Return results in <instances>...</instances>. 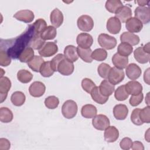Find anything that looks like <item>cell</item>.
Masks as SVG:
<instances>
[{
  "mask_svg": "<svg viewBox=\"0 0 150 150\" xmlns=\"http://www.w3.org/2000/svg\"><path fill=\"white\" fill-rule=\"evenodd\" d=\"M76 42L78 46L81 48H90L93 43V39L91 35L86 33H81L78 35L76 38Z\"/></svg>",
  "mask_w": 150,
  "mask_h": 150,
  "instance_id": "cell-11",
  "label": "cell"
},
{
  "mask_svg": "<svg viewBox=\"0 0 150 150\" xmlns=\"http://www.w3.org/2000/svg\"><path fill=\"white\" fill-rule=\"evenodd\" d=\"M144 81L148 85H149V68L144 72Z\"/></svg>",
  "mask_w": 150,
  "mask_h": 150,
  "instance_id": "cell-54",
  "label": "cell"
},
{
  "mask_svg": "<svg viewBox=\"0 0 150 150\" xmlns=\"http://www.w3.org/2000/svg\"><path fill=\"white\" fill-rule=\"evenodd\" d=\"M26 100L25 95L22 91H17L12 93L11 96V101L12 103L17 107L22 105Z\"/></svg>",
  "mask_w": 150,
  "mask_h": 150,
  "instance_id": "cell-30",
  "label": "cell"
},
{
  "mask_svg": "<svg viewBox=\"0 0 150 150\" xmlns=\"http://www.w3.org/2000/svg\"><path fill=\"white\" fill-rule=\"evenodd\" d=\"M107 29L112 34L118 33L121 28V23L120 20L115 16L110 18L107 22Z\"/></svg>",
  "mask_w": 150,
  "mask_h": 150,
  "instance_id": "cell-15",
  "label": "cell"
},
{
  "mask_svg": "<svg viewBox=\"0 0 150 150\" xmlns=\"http://www.w3.org/2000/svg\"><path fill=\"white\" fill-rule=\"evenodd\" d=\"M125 74L122 70L115 67H111L108 74V81L114 86L121 83L124 79Z\"/></svg>",
  "mask_w": 150,
  "mask_h": 150,
  "instance_id": "cell-7",
  "label": "cell"
},
{
  "mask_svg": "<svg viewBox=\"0 0 150 150\" xmlns=\"http://www.w3.org/2000/svg\"><path fill=\"white\" fill-rule=\"evenodd\" d=\"M98 44L103 49L111 50L114 49L117 45L116 39L109 35L101 33L98 37Z\"/></svg>",
  "mask_w": 150,
  "mask_h": 150,
  "instance_id": "cell-3",
  "label": "cell"
},
{
  "mask_svg": "<svg viewBox=\"0 0 150 150\" xmlns=\"http://www.w3.org/2000/svg\"><path fill=\"white\" fill-rule=\"evenodd\" d=\"M13 113L12 111L7 107H1L0 108V121L4 123H8L13 120Z\"/></svg>",
  "mask_w": 150,
  "mask_h": 150,
  "instance_id": "cell-33",
  "label": "cell"
},
{
  "mask_svg": "<svg viewBox=\"0 0 150 150\" xmlns=\"http://www.w3.org/2000/svg\"><path fill=\"white\" fill-rule=\"evenodd\" d=\"M77 26L83 32H90L94 27V21L91 16L87 15L80 16L77 21Z\"/></svg>",
  "mask_w": 150,
  "mask_h": 150,
  "instance_id": "cell-4",
  "label": "cell"
},
{
  "mask_svg": "<svg viewBox=\"0 0 150 150\" xmlns=\"http://www.w3.org/2000/svg\"><path fill=\"white\" fill-rule=\"evenodd\" d=\"M112 62L115 67L122 70L128 66V56H122L116 53L112 57Z\"/></svg>",
  "mask_w": 150,
  "mask_h": 150,
  "instance_id": "cell-22",
  "label": "cell"
},
{
  "mask_svg": "<svg viewBox=\"0 0 150 150\" xmlns=\"http://www.w3.org/2000/svg\"><path fill=\"white\" fill-rule=\"evenodd\" d=\"M63 15L58 8H55L50 13V22L54 28L60 27L63 22Z\"/></svg>",
  "mask_w": 150,
  "mask_h": 150,
  "instance_id": "cell-21",
  "label": "cell"
},
{
  "mask_svg": "<svg viewBox=\"0 0 150 150\" xmlns=\"http://www.w3.org/2000/svg\"><path fill=\"white\" fill-rule=\"evenodd\" d=\"M150 108L147 105L144 108L141 109L139 112V117L143 123L150 122Z\"/></svg>",
  "mask_w": 150,
  "mask_h": 150,
  "instance_id": "cell-45",
  "label": "cell"
},
{
  "mask_svg": "<svg viewBox=\"0 0 150 150\" xmlns=\"http://www.w3.org/2000/svg\"><path fill=\"white\" fill-rule=\"evenodd\" d=\"M58 51V47L55 42H46L39 50V54L45 57L54 55Z\"/></svg>",
  "mask_w": 150,
  "mask_h": 150,
  "instance_id": "cell-5",
  "label": "cell"
},
{
  "mask_svg": "<svg viewBox=\"0 0 150 150\" xmlns=\"http://www.w3.org/2000/svg\"><path fill=\"white\" fill-rule=\"evenodd\" d=\"M44 63L42 57L39 56H34L28 62V65L30 69L35 72H39L42 64Z\"/></svg>",
  "mask_w": 150,
  "mask_h": 150,
  "instance_id": "cell-29",
  "label": "cell"
},
{
  "mask_svg": "<svg viewBox=\"0 0 150 150\" xmlns=\"http://www.w3.org/2000/svg\"><path fill=\"white\" fill-rule=\"evenodd\" d=\"M74 66L73 62L69 61L66 58L63 59L58 64L57 71L63 76H69L74 71Z\"/></svg>",
  "mask_w": 150,
  "mask_h": 150,
  "instance_id": "cell-10",
  "label": "cell"
},
{
  "mask_svg": "<svg viewBox=\"0 0 150 150\" xmlns=\"http://www.w3.org/2000/svg\"><path fill=\"white\" fill-rule=\"evenodd\" d=\"M122 6V3L120 0H108L106 1L105 5V7L108 12L114 13Z\"/></svg>",
  "mask_w": 150,
  "mask_h": 150,
  "instance_id": "cell-32",
  "label": "cell"
},
{
  "mask_svg": "<svg viewBox=\"0 0 150 150\" xmlns=\"http://www.w3.org/2000/svg\"><path fill=\"white\" fill-rule=\"evenodd\" d=\"M17 78L20 82L22 83H28L32 80L33 74L29 71L22 69L18 71Z\"/></svg>",
  "mask_w": 150,
  "mask_h": 150,
  "instance_id": "cell-35",
  "label": "cell"
},
{
  "mask_svg": "<svg viewBox=\"0 0 150 150\" xmlns=\"http://www.w3.org/2000/svg\"><path fill=\"white\" fill-rule=\"evenodd\" d=\"M107 52L103 48L95 49L91 53V58L98 62L103 61L107 59Z\"/></svg>",
  "mask_w": 150,
  "mask_h": 150,
  "instance_id": "cell-40",
  "label": "cell"
},
{
  "mask_svg": "<svg viewBox=\"0 0 150 150\" xmlns=\"http://www.w3.org/2000/svg\"><path fill=\"white\" fill-rule=\"evenodd\" d=\"M95 83L88 78H84L81 81V87L87 93L90 94L92 90L96 87Z\"/></svg>",
  "mask_w": 150,
  "mask_h": 150,
  "instance_id": "cell-46",
  "label": "cell"
},
{
  "mask_svg": "<svg viewBox=\"0 0 150 150\" xmlns=\"http://www.w3.org/2000/svg\"><path fill=\"white\" fill-rule=\"evenodd\" d=\"M111 68V66L107 63H101L97 68V71L99 76L102 78L107 79Z\"/></svg>",
  "mask_w": 150,
  "mask_h": 150,
  "instance_id": "cell-44",
  "label": "cell"
},
{
  "mask_svg": "<svg viewBox=\"0 0 150 150\" xmlns=\"http://www.w3.org/2000/svg\"><path fill=\"white\" fill-rule=\"evenodd\" d=\"M64 56L66 59L71 62H74L79 59L77 47L73 45H68L64 49Z\"/></svg>",
  "mask_w": 150,
  "mask_h": 150,
  "instance_id": "cell-26",
  "label": "cell"
},
{
  "mask_svg": "<svg viewBox=\"0 0 150 150\" xmlns=\"http://www.w3.org/2000/svg\"><path fill=\"white\" fill-rule=\"evenodd\" d=\"M77 54L79 57H80L84 62L86 63H91L93 59L91 58L92 50L90 48L84 49L79 46L77 47Z\"/></svg>",
  "mask_w": 150,
  "mask_h": 150,
  "instance_id": "cell-31",
  "label": "cell"
},
{
  "mask_svg": "<svg viewBox=\"0 0 150 150\" xmlns=\"http://www.w3.org/2000/svg\"><path fill=\"white\" fill-rule=\"evenodd\" d=\"M34 56V51L32 47H27L19 55L18 59L22 63H28Z\"/></svg>",
  "mask_w": 150,
  "mask_h": 150,
  "instance_id": "cell-36",
  "label": "cell"
},
{
  "mask_svg": "<svg viewBox=\"0 0 150 150\" xmlns=\"http://www.w3.org/2000/svg\"><path fill=\"white\" fill-rule=\"evenodd\" d=\"M98 87L101 94L105 97H109L115 90V86L106 79L101 81Z\"/></svg>",
  "mask_w": 150,
  "mask_h": 150,
  "instance_id": "cell-25",
  "label": "cell"
},
{
  "mask_svg": "<svg viewBox=\"0 0 150 150\" xmlns=\"http://www.w3.org/2000/svg\"><path fill=\"white\" fill-rule=\"evenodd\" d=\"M135 18L140 21L142 24H147L150 21V11L146 6H138L134 11Z\"/></svg>",
  "mask_w": 150,
  "mask_h": 150,
  "instance_id": "cell-8",
  "label": "cell"
},
{
  "mask_svg": "<svg viewBox=\"0 0 150 150\" xmlns=\"http://www.w3.org/2000/svg\"><path fill=\"white\" fill-rule=\"evenodd\" d=\"M65 57L63 54L59 53L55 56L50 61V66L54 71H57V66L59 63Z\"/></svg>",
  "mask_w": 150,
  "mask_h": 150,
  "instance_id": "cell-48",
  "label": "cell"
},
{
  "mask_svg": "<svg viewBox=\"0 0 150 150\" xmlns=\"http://www.w3.org/2000/svg\"><path fill=\"white\" fill-rule=\"evenodd\" d=\"M104 137L106 142H114L119 137V131L114 126H109L105 129Z\"/></svg>",
  "mask_w": 150,
  "mask_h": 150,
  "instance_id": "cell-18",
  "label": "cell"
},
{
  "mask_svg": "<svg viewBox=\"0 0 150 150\" xmlns=\"http://www.w3.org/2000/svg\"><path fill=\"white\" fill-rule=\"evenodd\" d=\"M143 48L146 52L149 53V43H148L146 45H145L144 46H143Z\"/></svg>",
  "mask_w": 150,
  "mask_h": 150,
  "instance_id": "cell-56",
  "label": "cell"
},
{
  "mask_svg": "<svg viewBox=\"0 0 150 150\" xmlns=\"http://www.w3.org/2000/svg\"><path fill=\"white\" fill-rule=\"evenodd\" d=\"M46 91L45 85L41 81H36L33 82L29 87V92L33 97L42 96Z\"/></svg>",
  "mask_w": 150,
  "mask_h": 150,
  "instance_id": "cell-9",
  "label": "cell"
},
{
  "mask_svg": "<svg viewBox=\"0 0 150 150\" xmlns=\"http://www.w3.org/2000/svg\"><path fill=\"white\" fill-rule=\"evenodd\" d=\"M11 63V58L7 54L6 52L1 49H0V64L1 66H8Z\"/></svg>",
  "mask_w": 150,
  "mask_h": 150,
  "instance_id": "cell-47",
  "label": "cell"
},
{
  "mask_svg": "<svg viewBox=\"0 0 150 150\" xmlns=\"http://www.w3.org/2000/svg\"><path fill=\"white\" fill-rule=\"evenodd\" d=\"M149 129H148V130H147V134L148 135H146V134H145V138L146 139V140L147 141V142H149Z\"/></svg>",
  "mask_w": 150,
  "mask_h": 150,
  "instance_id": "cell-57",
  "label": "cell"
},
{
  "mask_svg": "<svg viewBox=\"0 0 150 150\" xmlns=\"http://www.w3.org/2000/svg\"><path fill=\"white\" fill-rule=\"evenodd\" d=\"M45 43V40L42 39L40 35H35L31 40L30 47L35 50H39Z\"/></svg>",
  "mask_w": 150,
  "mask_h": 150,
  "instance_id": "cell-42",
  "label": "cell"
},
{
  "mask_svg": "<svg viewBox=\"0 0 150 150\" xmlns=\"http://www.w3.org/2000/svg\"><path fill=\"white\" fill-rule=\"evenodd\" d=\"M11 87V81L7 77H2L0 79V103H2L7 97L8 93Z\"/></svg>",
  "mask_w": 150,
  "mask_h": 150,
  "instance_id": "cell-12",
  "label": "cell"
},
{
  "mask_svg": "<svg viewBox=\"0 0 150 150\" xmlns=\"http://www.w3.org/2000/svg\"><path fill=\"white\" fill-rule=\"evenodd\" d=\"M126 29L131 33H138L142 28V23L135 17H131L128 19L125 22Z\"/></svg>",
  "mask_w": 150,
  "mask_h": 150,
  "instance_id": "cell-13",
  "label": "cell"
},
{
  "mask_svg": "<svg viewBox=\"0 0 150 150\" xmlns=\"http://www.w3.org/2000/svg\"><path fill=\"white\" fill-rule=\"evenodd\" d=\"M32 26L35 33L37 35H40L47 27L46 21L42 18L37 19L33 24H32Z\"/></svg>",
  "mask_w": 150,
  "mask_h": 150,
  "instance_id": "cell-38",
  "label": "cell"
},
{
  "mask_svg": "<svg viewBox=\"0 0 150 150\" xmlns=\"http://www.w3.org/2000/svg\"><path fill=\"white\" fill-rule=\"evenodd\" d=\"M59 104V98L54 96H50L45 100V105L49 109H55Z\"/></svg>",
  "mask_w": 150,
  "mask_h": 150,
  "instance_id": "cell-43",
  "label": "cell"
},
{
  "mask_svg": "<svg viewBox=\"0 0 150 150\" xmlns=\"http://www.w3.org/2000/svg\"><path fill=\"white\" fill-rule=\"evenodd\" d=\"M128 96L129 94L125 90V85L119 86L115 91L114 97L118 101H124L128 97Z\"/></svg>",
  "mask_w": 150,
  "mask_h": 150,
  "instance_id": "cell-41",
  "label": "cell"
},
{
  "mask_svg": "<svg viewBox=\"0 0 150 150\" xmlns=\"http://www.w3.org/2000/svg\"><path fill=\"white\" fill-rule=\"evenodd\" d=\"M35 35L37 34L35 33L32 25H30L19 36L14 39L5 40L4 42L1 40V44H4L5 47L1 49L5 50L11 58L17 59L26 47H30L31 40Z\"/></svg>",
  "mask_w": 150,
  "mask_h": 150,
  "instance_id": "cell-1",
  "label": "cell"
},
{
  "mask_svg": "<svg viewBox=\"0 0 150 150\" xmlns=\"http://www.w3.org/2000/svg\"><path fill=\"white\" fill-rule=\"evenodd\" d=\"M118 53L124 56H128L133 51V47L125 42H121L117 48Z\"/></svg>",
  "mask_w": 150,
  "mask_h": 150,
  "instance_id": "cell-37",
  "label": "cell"
},
{
  "mask_svg": "<svg viewBox=\"0 0 150 150\" xmlns=\"http://www.w3.org/2000/svg\"><path fill=\"white\" fill-rule=\"evenodd\" d=\"M10 142L6 138H1L0 139V149L1 150H8L10 148Z\"/></svg>",
  "mask_w": 150,
  "mask_h": 150,
  "instance_id": "cell-52",
  "label": "cell"
},
{
  "mask_svg": "<svg viewBox=\"0 0 150 150\" xmlns=\"http://www.w3.org/2000/svg\"><path fill=\"white\" fill-rule=\"evenodd\" d=\"M133 150H144V146L143 144L139 141H134L132 142L131 147Z\"/></svg>",
  "mask_w": 150,
  "mask_h": 150,
  "instance_id": "cell-53",
  "label": "cell"
},
{
  "mask_svg": "<svg viewBox=\"0 0 150 150\" xmlns=\"http://www.w3.org/2000/svg\"><path fill=\"white\" fill-rule=\"evenodd\" d=\"M57 35L56 28L53 26H48L40 34V36L44 40H52L54 39Z\"/></svg>",
  "mask_w": 150,
  "mask_h": 150,
  "instance_id": "cell-34",
  "label": "cell"
},
{
  "mask_svg": "<svg viewBox=\"0 0 150 150\" xmlns=\"http://www.w3.org/2000/svg\"><path fill=\"white\" fill-rule=\"evenodd\" d=\"M90 94L92 99L95 102L100 104H105L108 100V97H105L101 94L99 90V87L98 86H96L92 90Z\"/></svg>",
  "mask_w": 150,
  "mask_h": 150,
  "instance_id": "cell-28",
  "label": "cell"
},
{
  "mask_svg": "<svg viewBox=\"0 0 150 150\" xmlns=\"http://www.w3.org/2000/svg\"><path fill=\"white\" fill-rule=\"evenodd\" d=\"M115 15L120 22L125 23L128 19L131 18L132 11L129 6L123 5L115 13Z\"/></svg>",
  "mask_w": 150,
  "mask_h": 150,
  "instance_id": "cell-23",
  "label": "cell"
},
{
  "mask_svg": "<svg viewBox=\"0 0 150 150\" xmlns=\"http://www.w3.org/2000/svg\"><path fill=\"white\" fill-rule=\"evenodd\" d=\"M125 88L127 93L132 96L138 95L142 93V86L141 84L135 80L129 81L125 84Z\"/></svg>",
  "mask_w": 150,
  "mask_h": 150,
  "instance_id": "cell-17",
  "label": "cell"
},
{
  "mask_svg": "<svg viewBox=\"0 0 150 150\" xmlns=\"http://www.w3.org/2000/svg\"><path fill=\"white\" fill-rule=\"evenodd\" d=\"M39 72L40 74L45 77H49L52 76L53 73L54 71L51 67L50 66V61H47V62H44V63L42 64Z\"/></svg>",
  "mask_w": 150,
  "mask_h": 150,
  "instance_id": "cell-39",
  "label": "cell"
},
{
  "mask_svg": "<svg viewBox=\"0 0 150 150\" xmlns=\"http://www.w3.org/2000/svg\"><path fill=\"white\" fill-rule=\"evenodd\" d=\"M128 114V109L125 104H117L113 108V114L115 119L118 120H125Z\"/></svg>",
  "mask_w": 150,
  "mask_h": 150,
  "instance_id": "cell-19",
  "label": "cell"
},
{
  "mask_svg": "<svg viewBox=\"0 0 150 150\" xmlns=\"http://www.w3.org/2000/svg\"><path fill=\"white\" fill-rule=\"evenodd\" d=\"M132 144L131 139L128 137H125L120 142V148L124 150H128L131 148Z\"/></svg>",
  "mask_w": 150,
  "mask_h": 150,
  "instance_id": "cell-51",
  "label": "cell"
},
{
  "mask_svg": "<svg viewBox=\"0 0 150 150\" xmlns=\"http://www.w3.org/2000/svg\"><path fill=\"white\" fill-rule=\"evenodd\" d=\"M13 17L18 21L25 22L30 23L34 19V13L33 12L28 9L21 10L18 11L14 14Z\"/></svg>",
  "mask_w": 150,
  "mask_h": 150,
  "instance_id": "cell-14",
  "label": "cell"
},
{
  "mask_svg": "<svg viewBox=\"0 0 150 150\" xmlns=\"http://www.w3.org/2000/svg\"><path fill=\"white\" fill-rule=\"evenodd\" d=\"M77 105L72 100L66 101L62 107V112L63 115L67 119L74 118L77 112Z\"/></svg>",
  "mask_w": 150,
  "mask_h": 150,
  "instance_id": "cell-2",
  "label": "cell"
},
{
  "mask_svg": "<svg viewBox=\"0 0 150 150\" xmlns=\"http://www.w3.org/2000/svg\"><path fill=\"white\" fill-rule=\"evenodd\" d=\"M92 124L96 129L103 131L110 126V122L109 118L106 115L98 114L93 117Z\"/></svg>",
  "mask_w": 150,
  "mask_h": 150,
  "instance_id": "cell-6",
  "label": "cell"
},
{
  "mask_svg": "<svg viewBox=\"0 0 150 150\" xmlns=\"http://www.w3.org/2000/svg\"><path fill=\"white\" fill-rule=\"evenodd\" d=\"M140 110L141 109L139 108H135L132 111L131 115V120L132 123L136 125H141L144 124L139 117V112Z\"/></svg>",
  "mask_w": 150,
  "mask_h": 150,
  "instance_id": "cell-49",
  "label": "cell"
},
{
  "mask_svg": "<svg viewBox=\"0 0 150 150\" xmlns=\"http://www.w3.org/2000/svg\"><path fill=\"white\" fill-rule=\"evenodd\" d=\"M120 40L121 42H125L131 46H135L139 43L140 39L139 36L134 33L124 32L120 36Z\"/></svg>",
  "mask_w": 150,
  "mask_h": 150,
  "instance_id": "cell-24",
  "label": "cell"
},
{
  "mask_svg": "<svg viewBox=\"0 0 150 150\" xmlns=\"http://www.w3.org/2000/svg\"><path fill=\"white\" fill-rule=\"evenodd\" d=\"M125 73L128 78L132 80H135L140 77L142 71L137 64L131 63L127 66Z\"/></svg>",
  "mask_w": 150,
  "mask_h": 150,
  "instance_id": "cell-16",
  "label": "cell"
},
{
  "mask_svg": "<svg viewBox=\"0 0 150 150\" xmlns=\"http://www.w3.org/2000/svg\"><path fill=\"white\" fill-rule=\"evenodd\" d=\"M134 56L135 59L141 64H145L149 62L150 58L149 53L146 52L143 46L137 48L134 52Z\"/></svg>",
  "mask_w": 150,
  "mask_h": 150,
  "instance_id": "cell-20",
  "label": "cell"
},
{
  "mask_svg": "<svg viewBox=\"0 0 150 150\" xmlns=\"http://www.w3.org/2000/svg\"><path fill=\"white\" fill-rule=\"evenodd\" d=\"M149 2V1H137V3L139 5V6H145V5H148Z\"/></svg>",
  "mask_w": 150,
  "mask_h": 150,
  "instance_id": "cell-55",
  "label": "cell"
},
{
  "mask_svg": "<svg viewBox=\"0 0 150 150\" xmlns=\"http://www.w3.org/2000/svg\"><path fill=\"white\" fill-rule=\"evenodd\" d=\"M143 98H144V95L142 93H141L138 95L132 96L129 98V102L131 106L136 107L138 105L141 103H142Z\"/></svg>",
  "mask_w": 150,
  "mask_h": 150,
  "instance_id": "cell-50",
  "label": "cell"
},
{
  "mask_svg": "<svg viewBox=\"0 0 150 150\" xmlns=\"http://www.w3.org/2000/svg\"><path fill=\"white\" fill-rule=\"evenodd\" d=\"M97 108L92 104H86L82 107L81 110L82 116L86 118H92L97 115Z\"/></svg>",
  "mask_w": 150,
  "mask_h": 150,
  "instance_id": "cell-27",
  "label": "cell"
}]
</instances>
